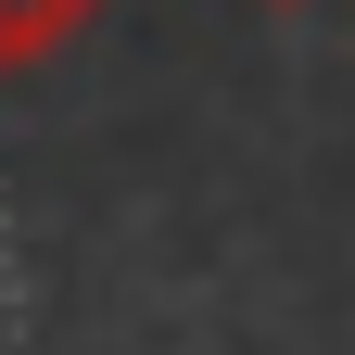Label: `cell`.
<instances>
[{"label":"cell","instance_id":"6da1fadb","mask_svg":"<svg viewBox=\"0 0 355 355\" xmlns=\"http://www.w3.org/2000/svg\"><path fill=\"white\" fill-rule=\"evenodd\" d=\"M76 26H102V0H0V76H13V64H51Z\"/></svg>","mask_w":355,"mask_h":355},{"label":"cell","instance_id":"7a4b0ae2","mask_svg":"<svg viewBox=\"0 0 355 355\" xmlns=\"http://www.w3.org/2000/svg\"><path fill=\"white\" fill-rule=\"evenodd\" d=\"M254 13H304V0H254Z\"/></svg>","mask_w":355,"mask_h":355}]
</instances>
